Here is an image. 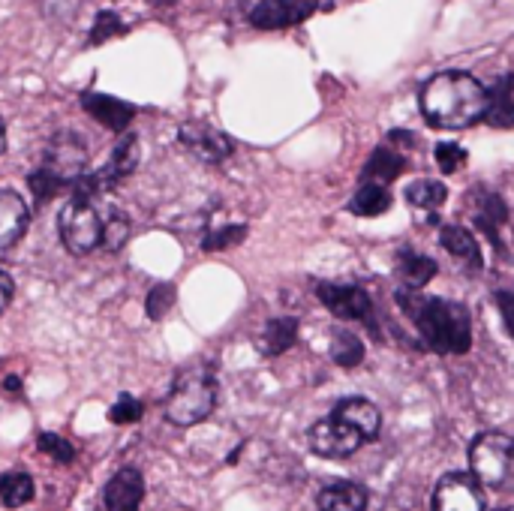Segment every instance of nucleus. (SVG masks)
I'll return each instance as SVG.
<instances>
[{
  "mask_svg": "<svg viewBox=\"0 0 514 511\" xmlns=\"http://www.w3.org/2000/svg\"><path fill=\"white\" fill-rule=\"evenodd\" d=\"M58 232L73 256H91L94 250L118 253L133 232V220L106 196H70L61 208Z\"/></svg>",
  "mask_w": 514,
  "mask_h": 511,
  "instance_id": "obj_1",
  "label": "nucleus"
},
{
  "mask_svg": "<svg viewBox=\"0 0 514 511\" xmlns=\"http://www.w3.org/2000/svg\"><path fill=\"white\" fill-rule=\"evenodd\" d=\"M394 298L430 352L466 355L472 349V319L463 304L433 298V295H424L421 289H406V286H400Z\"/></svg>",
  "mask_w": 514,
  "mask_h": 511,
  "instance_id": "obj_2",
  "label": "nucleus"
},
{
  "mask_svg": "<svg viewBox=\"0 0 514 511\" xmlns=\"http://www.w3.org/2000/svg\"><path fill=\"white\" fill-rule=\"evenodd\" d=\"M421 115L436 130H466L484 118L487 88L460 70H445L430 76L418 94Z\"/></svg>",
  "mask_w": 514,
  "mask_h": 511,
  "instance_id": "obj_3",
  "label": "nucleus"
},
{
  "mask_svg": "<svg viewBox=\"0 0 514 511\" xmlns=\"http://www.w3.org/2000/svg\"><path fill=\"white\" fill-rule=\"evenodd\" d=\"M88 169V145L76 130H61L49 139L40 166L28 175V184L40 205H46L58 190H70V184Z\"/></svg>",
  "mask_w": 514,
  "mask_h": 511,
  "instance_id": "obj_4",
  "label": "nucleus"
},
{
  "mask_svg": "<svg viewBox=\"0 0 514 511\" xmlns=\"http://www.w3.org/2000/svg\"><path fill=\"white\" fill-rule=\"evenodd\" d=\"M217 409V376L211 364H190L175 376L163 403L166 421L175 427H196Z\"/></svg>",
  "mask_w": 514,
  "mask_h": 511,
  "instance_id": "obj_5",
  "label": "nucleus"
},
{
  "mask_svg": "<svg viewBox=\"0 0 514 511\" xmlns=\"http://www.w3.org/2000/svg\"><path fill=\"white\" fill-rule=\"evenodd\" d=\"M514 469V439L502 430H484L469 445V472L484 487H505Z\"/></svg>",
  "mask_w": 514,
  "mask_h": 511,
  "instance_id": "obj_6",
  "label": "nucleus"
},
{
  "mask_svg": "<svg viewBox=\"0 0 514 511\" xmlns=\"http://www.w3.org/2000/svg\"><path fill=\"white\" fill-rule=\"evenodd\" d=\"M136 166H139V136L124 133L121 142L115 145L112 157L97 172H82L70 184V196H106L121 181H127L136 172Z\"/></svg>",
  "mask_w": 514,
  "mask_h": 511,
  "instance_id": "obj_7",
  "label": "nucleus"
},
{
  "mask_svg": "<svg viewBox=\"0 0 514 511\" xmlns=\"http://www.w3.org/2000/svg\"><path fill=\"white\" fill-rule=\"evenodd\" d=\"M241 19L256 31H283L307 22L319 0H235Z\"/></svg>",
  "mask_w": 514,
  "mask_h": 511,
  "instance_id": "obj_8",
  "label": "nucleus"
},
{
  "mask_svg": "<svg viewBox=\"0 0 514 511\" xmlns=\"http://www.w3.org/2000/svg\"><path fill=\"white\" fill-rule=\"evenodd\" d=\"M307 439H310V448L319 457H328V460H343V457L355 454L367 442L364 433L346 415H340L337 409H331L325 418H319L310 427Z\"/></svg>",
  "mask_w": 514,
  "mask_h": 511,
  "instance_id": "obj_9",
  "label": "nucleus"
},
{
  "mask_svg": "<svg viewBox=\"0 0 514 511\" xmlns=\"http://www.w3.org/2000/svg\"><path fill=\"white\" fill-rule=\"evenodd\" d=\"M316 298L343 322H367L373 316V301L367 295V289L355 286V283H331V280H316L313 283Z\"/></svg>",
  "mask_w": 514,
  "mask_h": 511,
  "instance_id": "obj_10",
  "label": "nucleus"
},
{
  "mask_svg": "<svg viewBox=\"0 0 514 511\" xmlns=\"http://www.w3.org/2000/svg\"><path fill=\"white\" fill-rule=\"evenodd\" d=\"M178 142L187 148L190 157H196L202 163H211V166L223 163L235 151V139L226 136L220 127L208 124V121H184L178 127Z\"/></svg>",
  "mask_w": 514,
  "mask_h": 511,
  "instance_id": "obj_11",
  "label": "nucleus"
},
{
  "mask_svg": "<svg viewBox=\"0 0 514 511\" xmlns=\"http://www.w3.org/2000/svg\"><path fill=\"white\" fill-rule=\"evenodd\" d=\"M433 511H484V496L472 472H448L433 490Z\"/></svg>",
  "mask_w": 514,
  "mask_h": 511,
  "instance_id": "obj_12",
  "label": "nucleus"
},
{
  "mask_svg": "<svg viewBox=\"0 0 514 511\" xmlns=\"http://www.w3.org/2000/svg\"><path fill=\"white\" fill-rule=\"evenodd\" d=\"M142 499H145V478L136 466L118 469L103 487L106 511H139Z\"/></svg>",
  "mask_w": 514,
  "mask_h": 511,
  "instance_id": "obj_13",
  "label": "nucleus"
},
{
  "mask_svg": "<svg viewBox=\"0 0 514 511\" xmlns=\"http://www.w3.org/2000/svg\"><path fill=\"white\" fill-rule=\"evenodd\" d=\"M472 205H475V226L490 238V244L505 256V244H502V235L499 229L508 223V205L499 193L493 190H484V187H475L472 193Z\"/></svg>",
  "mask_w": 514,
  "mask_h": 511,
  "instance_id": "obj_14",
  "label": "nucleus"
},
{
  "mask_svg": "<svg viewBox=\"0 0 514 511\" xmlns=\"http://www.w3.org/2000/svg\"><path fill=\"white\" fill-rule=\"evenodd\" d=\"M31 223V208L16 190H0V253L13 250Z\"/></svg>",
  "mask_w": 514,
  "mask_h": 511,
  "instance_id": "obj_15",
  "label": "nucleus"
},
{
  "mask_svg": "<svg viewBox=\"0 0 514 511\" xmlns=\"http://www.w3.org/2000/svg\"><path fill=\"white\" fill-rule=\"evenodd\" d=\"M79 103H82V109L97 124H103L112 133H127L133 118H136V109L130 103H124V100H118V97H106V94H91L88 91V94L79 97Z\"/></svg>",
  "mask_w": 514,
  "mask_h": 511,
  "instance_id": "obj_16",
  "label": "nucleus"
},
{
  "mask_svg": "<svg viewBox=\"0 0 514 511\" xmlns=\"http://www.w3.org/2000/svg\"><path fill=\"white\" fill-rule=\"evenodd\" d=\"M439 244L448 256H454L463 268L469 271H481L484 259H481V247L475 241V235L466 226H442L439 229Z\"/></svg>",
  "mask_w": 514,
  "mask_h": 511,
  "instance_id": "obj_17",
  "label": "nucleus"
},
{
  "mask_svg": "<svg viewBox=\"0 0 514 511\" xmlns=\"http://www.w3.org/2000/svg\"><path fill=\"white\" fill-rule=\"evenodd\" d=\"M298 331H301V322L295 316H274V319H268L262 334H259V352L265 358H277V355L289 352L298 343Z\"/></svg>",
  "mask_w": 514,
  "mask_h": 511,
  "instance_id": "obj_18",
  "label": "nucleus"
},
{
  "mask_svg": "<svg viewBox=\"0 0 514 511\" xmlns=\"http://www.w3.org/2000/svg\"><path fill=\"white\" fill-rule=\"evenodd\" d=\"M319 511H367V490L355 481H331L316 496Z\"/></svg>",
  "mask_w": 514,
  "mask_h": 511,
  "instance_id": "obj_19",
  "label": "nucleus"
},
{
  "mask_svg": "<svg viewBox=\"0 0 514 511\" xmlns=\"http://www.w3.org/2000/svg\"><path fill=\"white\" fill-rule=\"evenodd\" d=\"M436 262L412 247H400L397 250V277L406 289H424L433 277H436Z\"/></svg>",
  "mask_w": 514,
  "mask_h": 511,
  "instance_id": "obj_20",
  "label": "nucleus"
},
{
  "mask_svg": "<svg viewBox=\"0 0 514 511\" xmlns=\"http://www.w3.org/2000/svg\"><path fill=\"white\" fill-rule=\"evenodd\" d=\"M406 157L403 154H397L394 148H376L370 157H367V163H364V169H361V184H391L394 178H400L403 172H406Z\"/></svg>",
  "mask_w": 514,
  "mask_h": 511,
  "instance_id": "obj_21",
  "label": "nucleus"
},
{
  "mask_svg": "<svg viewBox=\"0 0 514 511\" xmlns=\"http://www.w3.org/2000/svg\"><path fill=\"white\" fill-rule=\"evenodd\" d=\"M403 196H406V202H409L412 208L427 211V214H430V223H436L433 211H439V208L448 202V187H445L442 181H436V178H418V181L406 184Z\"/></svg>",
  "mask_w": 514,
  "mask_h": 511,
  "instance_id": "obj_22",
  "label": "nucleus"
},
{
  "mask_svg": "<svg viewBox=\"0 0 514 511\" xmlns=\"http://www.w3.org/2000/svg\"><path fill=\"white\" fill-rule=\"evenodd\" d=\"M334 409H337L340 415H346V418H349V421L364 433V439H367V442H373V439L379 436L382 415H379L376 403H370V400H364V397H346V400H340Z\"/></svg>",
  "mask_w": 514,
  "mask_h": 511,
  "instance_id": "obj_23",
  "label": "nucleus"
},
{
  "mask_svg": "<svg viewBox=\"0 0 514 511\" xmlns=\"http://www.w3.org/2000/svg\"><path fill=\"white\" fill-rule=\"evenodd\" d=\"M391 193H388V187L385 184H361L358 187V193L349 199V211L352 214H358V217H379V214H385L388 208H391Z\"/></svg>",
  "mask_w": 514,
  "mask_h": 511,
  "instance_id": "obj_24",
  "label": "nucleus"
},
{
  "mask_svg": "<svg viewBox=\"0 0 514 511\" xmlns=\"http://www.w3.org/2000/svg\"><path fill=\"white\" fill-rule=\"evenodd\" d=\"M364 343H361V337L355 334V331H346V328H337L334 334H331V346H328V355H331V361L337 364V367H343V370H352V367H358L361 361H364Z\"/></svg>",
  "mask_w": 514,
  "mask_h": 511,
  "instance_id": "obj_25",
  "label": "nucleus"
},
{
  "mask_svg": "<svg viewBox=\"0 0 514 511\" xmlns=\"http://www.w3.org/2000/svg\"><path fill=\"white\" fill-rule=\"evenodd\" d=\"M484 118L493 124V127H511L514 121V106H511V76H499L493 91L487 94V109H484Z\"/></svg>",
  "mask_w": 514,
  "mask_h": 511,
  "instance_id": "obj_26",
  "label": "nucleus"
},
{
  "mask_svg": "<svg viewBox=\"0 0 514 511\" xmlns=\"http://www.w3.org/2000/svg\"><path fill=\"white\" fill-rule=\"evenodd\" d=\"M37 487H34V478L22 469H10L0 475V502L7 508H22L34 499Z\"/></svg>",
  "mask_w": 514,
  "mask_h": 511,
  "instance_id": "obj_27",
  "label": "nucleus"
},
{
  "mask_svg": "<svg viewBox=\"0 0 514 511\" xmlns=\"http://www.w3.org/2000/svg\"><path fill=\"white\" fill-rule=\"evenodd\" d=\"M247 238V226L244 223H223V226H214L202 235L199 247L214 253V250H226V247H238L241 241Z\"/></svg>",
  "mask_w": 514,
  "mask_h": 511,
  "instance_id": "obj_28",
  "label": "nucleus"
},
{
  "mask_svg": "<svg viewBox=\"0 0 514 511\" xmlns=\"http://www.w3.org/2000/svg\"><path fill=\"white\" fill-rule=\"evenodd\" d=\"M121 34H127V25L121 22V16L112 13V10H103V13H97L94 28H91V46H103V43H109V40H115Z\"/></svg>",
  "mask_w": 514,
  "mask_h": 511,
  "instance_id": "obj_29",
  "label": "nucleus"
},
{
  "mask_svg": "<svg viewBox=\"0 0 514 511\" xmlns=\"http://www.w3.org/2000/svg\"><path fill=\"white\" fill-rule=\"evenodd\" d=\"M175 304V286L172 283H157L151 286L148 298H145V313L148 319H163Z\"/></svg>",
  "mask_w": 514,
  "mask_h": 511,
  "instance_id": "obj_30",
  "label": "nucleus"
},
{
  "mask_svg": "<svg viewBox=\"0 0 514 511\" xmlns=\"http://www.w3.org/2000/svg\"><path fill=\"white\" fill-rule=\"evenodd\" d=\"M142 415H145V406H142V400L133 397V394H121V397L115 400V406L109 409V418H112L115 424H136V421H142Z\"/></svg>",
  "mask_w": 514,
  "mask_h": 511,
  "instance_id": "obj_31",
  "label": "nucleus"
},
{
  "mask_svg": "<svg viewBox=\"0 0 514 511\" xmlns=\"http://www.w3.org/2000/svg\"><path fill=\"white\" fill-rule=\"evenodd\" d=\"M40 451L49 454L52 460L64 463V466H70L76 460V448L64 436H58V433H40Z\"/></svg>",
  "mask_w": 514,
  "mask_h": 511,
  "instance_id": "obj_32",
  "label": "nucleus"
},
{
  "mask_svg": "<svg viewBox=\"0 0 514 511\" xmlns=\"http://www.w3.org/2000/svg\"><path fill=\"white\" fill-rule=\"evenodd\" d=\"M433 157H436V166L442 169V175H454L466 163V151L457 142H439Z\"/></svg>",
  "mask_w": 514,
  "mask_h": 511,
  "instance_id": "obj_33",
  "label": "nucleus"
},
{
  "mask_svg": "<svg viewBox=\"0 0 514 511\" xmlns=\"http://www.w3.org/2000/svg\"><path fill=\"white\" fill-rule=\"evenodd\" d=\"M13 292H16V283H13V277L0 271V316H4V310L10 307V301H13Z\"/></svg>",
  "mask_w": 514,
  "mask_h": 511,
  "instance_id": "obj_34",
  "label": "nucleus"
},
{
  "mask_svg": "<svg viewBox=\"0 0 514 511\" xmlns=\"http://www.w3.org/2000/svg\"><path fill=\"white\" fill-rule=\"evenodd\" d=\"M496 304H499V313H502V322H505V331L511 334V292L508 289H499L496 292Z\"/></svg>",
  "mask_w": 514,
  "mask_h": 511,
  "instance_id": "obj_35",
  "label": "nucleus"
},
{
  "mask_svg": "<svg viewBox=\"0 0 514 511\" xmlns=\"http://www.w3.org/2000/svg\"><path fill=\"white\" fill-rule=\"evenodd\" d=\"M388 142H391L394 148H415L418 139H415L409 130H391V133H388Z\"/></svg>",
  "mask_w": 514,
  "mask_h": 511,
  "instance_id": "obj_36",
  "label": "nucleus"
},
{
  "mask_svg": "<svg viewBox=\"0 0 514 511\" xmlns=\"http://www.w3.org/2000/svg\"><path fill=\"white\" fill-rule=\"evenodd\" d=\"M4 391L19 394V391H22V379H19V376H7V379H4Z\"/></svg>",
  "mask_w": 514,
  "mask_h": 511,
  "instance_id": "obj_37",
  "label": "nucleus"
},
{
  "mask_svg": "<svg viewBox=\"0 0 514 511\" xmlns=\"http://www.w3.org/2000/svg\"><path fill=\"white\" fill-rule=\"evenodd\" d=\"M4 148H7V127L0 121V154H4Z\"/></svg>",
  "mask_w": 514,
  "mask_h": 511,
  "instance_id": "obj_38",
  "label": "nucleus"
},
{
  "mask_svg": "<svg viewBox=\"0 0 514 511\" xmlns=\"http://www.w3.org/2000/svg\"><path fill=\"white\" fill-rule=\"evenodd\" d=\"M148 4H151V7H160V10H163V7H172V4H178V0H148Z\"/></svg>",
  "mask_w": 514,
  "mask_h": 511,
  "instance_id": "obj_39",
  "label": "nucleus"
},
{
  "mask_svg": "<svg viewBox=\"0 0 514 511\" xmlns=\"http://www.w3.org/2000/svg\"><path fill=\"white\" fill-rule=\"evenodd\" d=\"M499 511H511V508H499Z\"/></svg>",
  "mask_w": 514,
  "mask_h": 511,
  "instance_id": "obj_40",
  "label": "nucleus"
}]
</instances>
